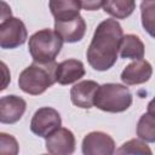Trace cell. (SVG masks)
<instances>
[{
    "instance_id": "obj_1",
    "label": "cell",
    "mask_w": 155,
    "mask_h": 155,
    "mask_svg": "<svg viewBox=\"0 0 155 155\" xmlns=\"http://www.w3.org/2000/svg\"><path fill=\"white\" fill-rule=\"evenodd\" d=\"M122 36V28L117 21L108 18L101 22L86 52L88 64L98 71L110 69L117 59Z\"/></svg>"
},
{
    "instance_id": "obj_19",
    "label": "cell",
    "mask_w": 155,
    "mask_h": 155,
    "mask_svg": "<svg viewBox=\"0 0 155 155\" xmlns=\"http://www.w3.org/2000/svg\"><path fill=\"white\" fill-rule=\"evenodd\" d=\"M117 154H142V155H151L150 148L145 144L143 139H130L128 142L124 143L117 150Z\"/></svg>"
},
{
    "instance_id": "obj_21",
    "label": "cell",
    "mask_w": 155,
    "mask_h": 155,
    "mask_svg": "<svg viewBox=\"0 0 155 155\" xmlns=\"http://www.w3.org/2000/svg\"><path fill=\"white\" fill-rule=\"evenodd\" d=\"M80 5L86 11H96L104 6L105 0H79Z\"/></svg>"
},
{
    "instance_id": "obj_2",
    "label": "cell",
    "mask_w": 155,
    "mask_h": 155,
    "mask_svg": "<svg viewBox=\"0 0 155 155\" xmlns=\"http://www.w3.org/2000/svg\"><path fill=\"white\" fill-rule=\"evenodd\" d=\"M56 68L57 63H40L35 62L22 70L18 78L19 88L31 96H39L44 93L48 87H51L56 80Z\"/></svg>"
},
{
    "instance_id": "obj_8",
    "label": "cell",
    "mask_w": 155,
    "mask_h": 155,
    "mask_svg": "<svg viewBox=\"0 0 155 155\" xmlns=\"http://www.w3.org/2000/svg\"><path fill=\"white\" fill-rule=\"evenodd\" d=\"M46 150L52 155H69L75 150V137L68 128L59 127L46 137Z\"/></svg>"
},
{
    "instance_id": "obj_16",
    "label": "cell",
    "mask_w": 155,
    "mask_h": 155,
    "mask_svg": "<svg viewBox=\"0 0 155 155\" xmlns=\"http://www.w3.org/2000/svg\"><path fill=\"white\" fill-rule=\"evenodd\" d=\"M104 11L117 19H124L132 15L136 8V0H105Z\"/></svg>"
},
{
    "instance_id": "obj_5",
    "label": "cell",
    "mask_w": 155,
    "mask_h": 155,
    "mask_svg": "<svg viewBox=\"0 0 155 155\" xmlns=\"http://www.w3.org/2000/svg\"><path fill=\"white\" fill-rule=\"evenodd\" d=\"M28 31L25 24L16 17H7L0 23V46L1 48H16L25 42Z\"/></svg>"
},
{
    "instance_id": "obj_17",
    "label": "cell",
    "mask_w": 155,
    "mask_h": 155,
    "mask_svg": "<svg viewBox=\"0 0 155 155\" xmlns=\"http://www.w3.org/2000/svg\"><path fill=\"white\" fill-rule=\"evenodd\" d=\"M137 136L148 143L155 142V115L145 113L140 116L137 125Z\"/></svg>"
},
{
    "instance_id": "obj_20",
    "label": "cell",
    "mask_w": 155,
    "mask_h": 155,
    "mask_svg": "<svg viewBox=\"0 0 155 155\" xmlns=\"http://www.w3.org/2000/svg\"><path fill=\"white\" fill-rule=\"evenodd\" d=\"M0 153L2 155H16L18 153V143L11 134L0 133Z\"/></svg>"
},
{
    "instance_id": "obj_4",
    "label": "cell",
    "mask_w": 155,
    "mask_h": 155,
    "mask_svg": "<svg viewBox=\"0 0 155 155\" xmlns=\"http://www.w3.org/2000/svg\"><path fill=\"white\" fill-rule=\"evenodd\" d=\"M132 104V94L128 87L121 84H104L99 86L94 107L108 113H121L127 110Z\"/></svg>"
},
{
    "instance_id": "obj_15",
    "label": "cell",
    "mask_w": 155,
    "mask_h": 155,
    "mask_svg": "<svg viewBox=\"0 0 155 155\" xmlns=\"http://www.w3.org/2000/svg\"><path fill=\"white\" fill-rule=\"evenodd\" d=\"M120 57L128 59H140L144 57V44L134 34L122 36L120 44Z\"/></svg>"
},
{
    "instance_id": "obj_22",
    "label": "cell",
    "mask_w": 155,
    "mask_h": 155,
    "mask_svg": "<svg viewBox=\"0 0 155 155\" xmlns=\"http://www.w3.org/2000/svg\"><path fill=\"white\" fill-rule=\"evenodd\" d=\"M148 113L155 115V97H154V98L149 102V104H148Z\"/></svg>"
},
{
    "instance_id": "obj_13",
    "label": "cell",
    "mask_w": 155,
    "mask_h": 155,
    "mask_svg": "<svg viewBox=\"0 0 155 155\" xmlns=\"http://www.w3.org/2000/svg\"><path fill=\"white\" fill-rule=\"evenodd\" d=\"M85 75V68L81 61L65 59L57 64L56 80L61 85H69L76 82Z\"/></svg>"
},
{
    "instance_id": "obj_9",
    "label": "cell",
    "mask_w": 155,
    "mask_h": 155,
    "mask_svg": "<svg viewBox=\"0 0 155 155\" xmlns=\"http://www.w3.org/2000/svg\"><path fill=\"white\" fill-rule=\"evenodd\" d=\"M99 85L93 80H84L75 84L70 90V99L74 105L90 109L94 105V98Z\"/></svg>"
},
{
    "instance_id": "obj_14",
    "label": "cell",
    "mask_w": 155,
    "mask_h": 155,
    "mask_svg": "<svg viewBox=\"0 0 155 155\" xmlns=\"http://www.w3.org/2000/svg\"><path fill=\"white\" fill-rule=\"evenodd\" d=\"M48 6L54 21L71 19L80 15L81 7L79 0H50Z\"/></svg>"
},
{
    "instance_id": "obj_11",
    "label": "cell",
    "mask_w": 155,
    "mask_h": 155,
    "mask_svg": "<svg viewBox=\"0 0 155 155\" xmlns=\"http://www.w3.org/2000/svg\"><path fill=\"white\" fill-rule=\"evenodd\" d=\"M27 108L23 98L8 94L0 99V121L1 124H15L21 120Z\"/></svg>"
},
{
    "instance_id": "obj_10",
    "label": "cell",
    "mask_w": 155,
    "mask_h": 155,
    "mask_svg": "<svg viewBox=\"0 0 155 155\" xmlns=\"http://www.w3.org/2000/svg\"><path fill=\"white\" fill-rule=\"evenodd\" d=\"M54 30L65 42H78L86 33L85 19L79 15L67 21H54Z\"/></svg>"
},
{
    "instance_id": "obj_18",
    "label": "cell",
    "mask_w": 155,
    "mask_h": 155,
    "mask_svg": "<svg viewBox=\"0 0 155 155\" xmlns=\"http://www.w3.org/2000/svg\"><path fill=\"white\" fill-rule=\"evenodd\" d=\"M142 25L145 31L155 38V0H143L140 4Z\"/></svg>"
},
{
    "instance_id": "obj_12",
    "label": "cell",
    "mask_w": 155,
    "mask_h": 155,
    "mask_svg": "<svg viewBox=\"0 0 155 155\" xmlns=\"http://www.w3.org/2000/svg\"><path fill=\"white\" fill-rule=\"evenodd\" d=\"M153 74L151 64L140 58L134 59L132 63H130L121 73V81L126 85H139L147 82Z\"/></svg>"
},
{
    "instance_id": "obj_6",
    "label": "cell",
    "mask_w": 155,
    "mask_h": 155,
    "mask_svg": "<svg viewBox=\"0 0 155 155\" xmlns=\"http://www.w3.org/2000/svg\"><path fill=\"white\" fill-rule=\"evenodd\" d=\"M62 119L59 113L50 107L40 108L35 111L30 121V131L42 138L48 137L52 132L61 127Z\"/></svg>"
},
{
    "instance_id": "obj_7",
    "label": "cell",
    "mask_w": 155,
    "mask_h": 155,
    "mask_svg": "<svg viewBox=\"0 0 155 155\" xmlns=\"http://www.w3.org/2000/svg\"><path fill=\"white\" fill-rule=\"evenodd\" d=\"M81 148L85 155H111L115 151V142L109 134L96 131L85 136Z\"/></svg>"
},
{
    "instance_id": "obj_3",
    "label": "cell",
    "mask_w": 155,
    "mask_h": 155,
    "mask_svg": "<svg viewBox=\"0 0 155 155\" xmlns=\"http://www.w3.org/2000/svg\"><path fill=\"white\" fill-rule=\"evenodd\" d=\"M63 45L62 38L56 30L41 29L29 38V53L35 62L48 63L53 62L61 52Z\"/></svg>"
}]
</instances>
